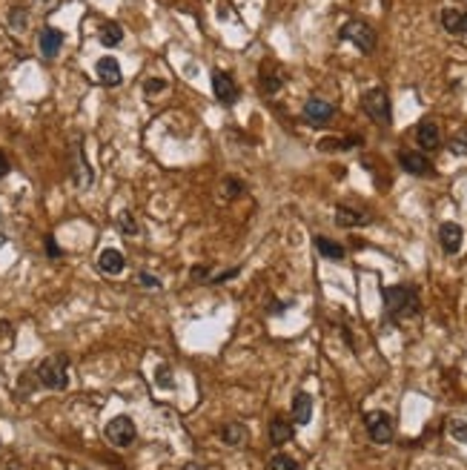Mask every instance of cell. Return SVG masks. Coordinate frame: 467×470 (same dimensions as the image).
I'll return each instance as SVG.
<instances>
[{
  "mask_svg": "<svg viewBox=\"0 0 467 470\" xmlns=\"http://www.w3.org/2000/svg\"><path fill=\"white\" fill-rule=\"evenodd\" d=\"M382 298H384V313L390 318H395V321L413 318V316H418V310H422V307H418V293L413 287H404V284L384 287Z\"/></svg>",
  "mask_w": 467,
  "mask_h": 470,
  "instance_id": "obj_1",
  "label": "cell"
},
{
  "mask_svg": "<svg viewBox=\"0 0 467 470\" xmlns=\"http://www.w3.org/2000/svg\"><path fill=\"white\" fill-rule=\"evenodd\" d=\"M38 379H40L43 387H49V390H63L69 384V362H66V356L43 359L40 367H38Z\"/></svg>",
  "mask_w": 467,
  "mask_h": 470,
  "instance_id": "obj_2",
  "label": "cell"
},
{
  "mask_svg": "<svg viewBox=\"0 0 467 470\" xmlns=\"http://www.w3.org/2000/svg\"><path fill=\"white\" fill-rule=\"evenodd\" d=\"M338 35H341V40L356 43L359 52H364V55H370L372 49H376V32H372V26L364 20H347Z\"/></svg>",
  "mask_w": 467,
  "mask_h": 470,
  "instance_id": "obj_3",
  "label": "cell"
},
{
  "mask_svg": "<svg viewBox=\"0 0 467 470\" xmlns=\"http://www.w3.org/2000/svg\"><path fill=\"white\" fill-rule=\"evenodd\" d=\"M361 106H364V112H367L379 127H387V124L393 121L390 98H387V92H384V89H370V92H364Z\"/></svg>",
  "mask_w": 467,
  "mask_h": 470,
  "instance_id": "obj_4",
  "label": "cell"
},
{
  "mask_svg": "<svg viewBox=\"0 0 467 470\" xmlns=\"http://www.w3.org/2000/svg\"><path fill=\"white\" fill-rule=\"evenodd\" d=\"M364 425H367L370 439L376 441V444H390L393 436H395V421H393V416L384 413V410H372V413H367Z\"/></svg>",
  "mask_w": 467,
  "mask_h": 470,
  "instance_id": "obj_5",
  "label": "cell"
},
{
  "mask_svg": "<svg viewBox=\"0 0 467 470\" xmlns=\"http://www.w3.org/2000/svg\"><path fill=\"white\" fill-rule=\"evenodd\" d=\"M106 441L115 444V448H129V444L135 441L138 430H135V421L129 416H115L109 425H106Z\"/></svg>",
  "mask_w": 467,
  "mask_h": 470,
  "instance_id": "obj_6",
  "label": "cell"
},
{
  "mask_svg": "<svg viewBox=\"0 0 467 470\" xmlns=\"http://www.w3.org/2000/svg\"><path fill=\"white\" fill-rule=\"evenodd\" d=\"M333 115H336V106H333L330 101H324V98H307V104H304V121H307V124L324 127V124L333 121Z\"/></svg>",
  "mask_w": 467,
  "mask_h": 470,
  "instance_id": "obj_7",
  "label": "cell"
},
{
  "mask_svg": "<svg viewBox=\"0 0 467 470\" xmlns=\"http://www.w3.org/2000/svg\"><path fill=\"white\" fill-rule=\"evenodd\" d=\"M213 89H215V98L224 104V106H232L238 101V86L236 81H232V75L221 72V69H215L213 72Z\"/></svg>",
  "mask_w": 467,
  "mask_h": 470,
  "instance_id": "obj_8",
  "label": "cell"
},
{
  "mask_svg": "<svg viewBox=\"0 0 467 470\" xmlns=\"http://www.w3.org/2000/svg\"><path fill=\"white\" fill-rule=\"evenodd\" d=\"M416 140H418V147H422L425 152H436L441 147V129H439V124L430 121V118H425V121L416 127Z\"/></svg>",
  "mask_w": 467,
  "mask_h": 470,
  "instance_id": "obj_9",
  "label": "cell"
},
{
  "mask_svg": "<svg viewBox=\"0 0 467 470\" xmlns=\"http://www.w3.org/2000/svg\"><path fill=\"white\" fill-rule=\"evenodd\" d=\"M439 244L448 255H456L461 250V244H464V229L459 224H453V221H445L439 227Z\"/></svg>",
  "mask_w": 467,
  "mask_h": 470,
  "instance_id": "obj_10",
  "label": "cell"
},
{
  "mask_svg": "<svg viewBox=\"0 0 467 470\" xmlns=\"http://www.w3.org/2000/svg\"><path fill=\"white\" fill-rule=\"evenodd\" d=\"M399 163L404 167V172H410V175H433V163L422 155V152H413V149H402L399 152Z\"/></svg>",
  "mask_w": 467,
  "mask_h": 470,
  "instance_id": "obj_11",
  "label": "cell"
},
{
  "mask_svg": "<svg viewBox=\"0 0 467 470\" xmlns=\"http://www.w3.org/2000/svg\"><path fill=\"white\" fill-rule=\"evenodd\" d=\"M95 75H98V81H101L104 86H118V83L124 81V75H121V63L115 60V58H109V55L98 60Z\"/></svg>",
  "mask_w": 467,
  "mask_h": 470,
  "instance_id": "obj_12",
  "label": "cell"
},
{
  "mask_svg": "<svg viewBox=\"0 0 467 470\" xmlns=\"http://www.w3.org/2000/svg\"><path fill=\"white\" fill-rule=\"evenodd\" d=\"M98 267H101V273H106V275H118V273H124V267H126L124 252L106 247V250L98 255Z\"/></svg>",
  "mask_w": 467,
  "mask_h": 470,
  "instance_id": "obj_13",
  "label": "cell"
},
{
  "mask_svg": "<svg viewBox=\"0 0 467 470\" xmlns=\"http://www.w3.org/2000/svg\"><path fill=\"white\" fill-rule=\"evenodd\" d=\"M310 419H313V396L301 390L293 398V421L295 425H310Z\"/></svg>",
  "mask_w": 467,
  "mask_h": 470,
  "instance_id": "obj_14",
  "label": "cell"
},
{
  "mask_svg": "<svg viewBox=\"0 0 467 470\" xmlns=\"http://www.w3.org/2000/svg\"><path fill=\"white\" fill-rule=\"evenodd\" d=\"M293 433H295V428L290 425L284 416H275V419L270 421V441L275 444V448H281V444L293 441Z\"/></svg>",
  "mask_w": 467,
  "mask_h": 470,
  "instance_id": "obj_15",
  "label": "cell"
},
{
  "mask_svg": "<svg viewBox=\"0 0 467 470\" xmlns=\"http://www.w3.org/2000/svg\"><path fill=\"white\" fill-rule=\"evenodd\" d=\"M38 43H40V52H43L46 58H55V55L60 52V46H63V32H60V29H52V26H46V29L40 32Z\"/></svg>",
  "mask_w": 467,
  "mask_h": 470,
  "instance_id": "obj_16",
  "label": "cell"
},
{
  "mask_svg": "<svg viewBox=\"0 0 467 470\" xmlns=\"http://www.w3.org/2000/svg\"><path fill=\"white\" fill-rule=\"evenodd\" d=\"M372 218L367 213H359V209H350V206H338L336 209V224L338 227H364Z\"/></svg>",
  "mask_w": 467,
  "mask_h": 470,
  "instance_id": "obj_17",
  "label": "cell"
},
{
  "mask_svg": "<svg viewBox=\"0 0 467 470\" xmlns=\"http://www.w3.org/2000/svg\"><path fill=\"white\" fill-rule=\"evenodd\" d=\"M72 172H75V184L81 186V190H86V186L92 184V172H89V163H86V155H83L81 144H75V167H72Z\"/></svg>",
  "mask_w": 467,
  "mask_h": 470,
  "instance_id": "obj_18",
  "label": "cell"
},
{
  "mask_svg": "<svg viewBox=\"0 0 467 470\" xmlns=\"http://www.w3.org/2000/svg\"><path fill=\"white\" fill-rule=\"evenodd\" d=\"M316 250L321 252V258H327V261H341L344 258V247L336 244L333 238H327V235H316Z\"/></svg>",
  "mask_w": 467,
  "mask_h": 470,
  "instance_id": "obj_19",
  "label": "cell"
},
{
  "mask_svg": "<svg viewBox=\"0 0 467 470\" xmlns=\"http://www.w3.org/2000/svg\"><path fill=\"white\" fill-rule=\"evenodd\" d=\"M221 439L229 444V448H238V444H244L249 439V430L244 425H238V421H229V425L221 428Z\"/></svg>",
  "mask_w": 467,
  "mask_h": 470,
  "instance_id": "obj_20",
  "label": "cell"
},
{
  "mask_svg": "<svg viewBox=\"0 0 467 470\" xmlns=\"http://www.w3.org/2000/svg\"><path fill=\"white\" fill-rule=\"evenodd\" d=\"M461 20H464L461 9H456V6L441 9V26H445L450 35H461Z\"/></svg>",
  "mask_w": 467,
  "mask_h": 470,
  "instance_id": "obj_21",
  "label": "cell"
},
{
  "mask_svg": "<svg viewBox=\"0 0 467 470\" xmlns=\"http://www.w3.org/2000/svg\"><path fill=\"white\" fill-rule=\"evenodd\" d=\"M356 144H359V138H324L318 147L324 152H341V149H353Z\"/></svg>",
  "mask_w": 467,
  "mask_h": 470,
  "instance_id": "obj_22",
  "label": "cell"
},
{
  "mask_svg": "<svg viewBox=\"0 0 467 470\" xmlns=\"http://www.w3.org/2000/svg\"><path fill=\"white\" fill-rule=\"evenodd\" d=\"M124 40V29L118 26V23H104L101 26V43L104 46H118Z\"/></svg>",
  "mask_w": 467,
  "mask_h": 470,
  "instance_id": "obj_23",
  "label": "cell"
},
{
  "mask_svg": "<svg viewBox=\"0 0 467 470\" xmlns=\"http://www.w3.org/2000/svg\"><path fill=\"white\" fill-rule=\"evenodd\" d=\"M270 467H272V470H301V464H298L293 456H287V453H275V456L270 459Z\"/></svg>",
  "mask_w": 467,
  "mask_h": 470,
  "instance_id": "obj_24",
  "label": "cell"
},
{
  "mask_svg": "<svg viewBox=\"0 0 467 470\" xmlns=\"http://www.w3.org/2000/svg\"><path fill=\"white\" fill-rule=\"evenodd\" d=\"M448 149H450L453 155H459V158H464V155H467V129L450 138V144H448Z\"/></svg>",
  "mask_w": 467,
  "mask_h": 470,
  "instance_id": "obj_25",
  "label": "cell"
},
{
  "mask_svg": "<svg viewBox=\"0 0 467 470\" xmlns=\"http://www.w3.org/2000/svg\"><path fill=\"white\" fill-rule=\"evenodd\" d=\"M450 436L456 439V441H467V421H461V419H453L450 421Z\"/></svg>",
  "mask_w": 467,
  "mask_h": 470,
  "instance_id": "obj_26",
  "label": "cell"
},
{
  "mask_svg": "<svg viewBox=\"0 0 467 470\" xmlns=\"http://www.w3.org/2000/svg\"><path fill=\"white\" fill-rule=\"evenodd\" d=\"M138 284H141V287H152V290H161V281H158L155 275H149V273L138 275Z\"/></svg>",
  "mask_w": 467,
  "mask_h": 470,
  "instance_id": "obj_27",
  "label": "cell"
},
{
  "mask_svg": "<svg viewBox=\"0 0 467 470\" xmlns=\"http://www.w3.org/2000/svg\"><path fill=\"white\" fill-rule=\"evenodd\" d=\"M155 379H158V384H161V387H172L170 367H167V364H161V367H158V375H155Z\"/></svg>",
  "mask_w": 467,
  "mask_h": 470,
  "instance_id": "obj_28",
  "label": "cell"
},
{
  "mask_svg": "<svg viewBox=\"0 0 467 470\" xmlns=\"http://www.w3.org/2000/svg\"><path fill=\"white\" fill-rule=\"evenodd\" d=\"M118 224H121V229H124V232H126V235H135V232H138V224H135V221H132V216H129V213H124V216H121V221H118Z\"/></svg>",
  "mask_w": 467,
  "mask_h": 470,
  "instance_id": "obj_29",
  "label": "cell"
},
{
  "mask_svg": "<svg viewBox=\"0 0 467 470\" xmlns=\"http://www.w3.org/2000/svg\"><path fill=\"white\" fill-rule=\"evenodd\" d=\"M261 86H264L267 92H278V89H281V78H272V75H264Z\"/></svg>",
  "mask_w": 467,
  "mask_h": 470,
  "instance_id": "obj_30",
  "label": "cell"
},
{
  "mask_svg": "<svg viewBox=\"0 0 467 470\" xmlns=\"http://www.w3.org/2000/svg\"><path fill=\"white\" fill-rule=\"evenodd\" d=\"M161 89H167V83H163V81H147V83H144L147 95H152V92H161Z\"/></svg>",
  "mask_w": 467,
  "mask_h": 470,
  "instance_id": "obj_31",
  "label": "cell"
},
{
  "mask_svg": "<svg viewBox=\"0 0 467 470\" xmlns=\"http://www.w3.org/2000/svg\"><path fill=\"white\" fill-rule=\"evenodd\" d=\"M46 250H49V255H52V258H60V247L55 244V238H52V235H49V238H46Z\"/></svg>",
  "mask_w": 467,
  "mask_h": 470,
  "instance_id": "obj_32",
  "label": "cell"
},
{
  "mask_svg": "<svg viewBox=\"0 0 467 470\" xmlns=\"http://www.w3.org/2000/svg\"><path fill=\"white\" fill-rule=\"evenodd\" d=\"M3 175H9V158L0 152V178H3Z\"/></svg>",
  "mask_w": 467,
  "mask_h": 470,
  "instance_id": "obj_33",
  "label": "cell"
},
{
  "mask_svg": "<svg viewBox=\"0 0 467 470\" xmlns=\"http://www.w3.org/2000/svg\"><path fill=\"white\" fill-rule=\"evenodd\" d=\"M190 275H192V278H195V281H198V278H201V281H204V278H206V275H209V270H206V267H192V273H190Z\"/></svg>",
  "mask_w": 467,
  "mask_h": 470,
  "instance_id": "obj_34",
  "label": "cell"
},
{
  "mask_svg": "<svg viewBox=\"0 0 467 470\" xmlns=\"http://www.w3.org/2000/svg\"><path fill=\"white\" fill-rule=\"evenodd\" d=\"M183 470H204L201 464H195V462H190V464H183Z\"/></svg>",
  "mask_w": 467,
  "mask_h": 470,
  "instance_id": "obj_35",
  "label": "cell"
},
{
  "mask_svg": "<svg viewBox=\"0 0 467 470\" xmlns=\"http://www.w3.org/2000/svg\"><path fill=\"white\" fill-rule=\"evenodd\" d=\"M461 35H467V12H464V20H461Z\"/></svg>",
  "mask_w": 467,
  "mask_h": 470,
  "instance_id": "obj_36",
  "label": "cell"
}]
</instances>
